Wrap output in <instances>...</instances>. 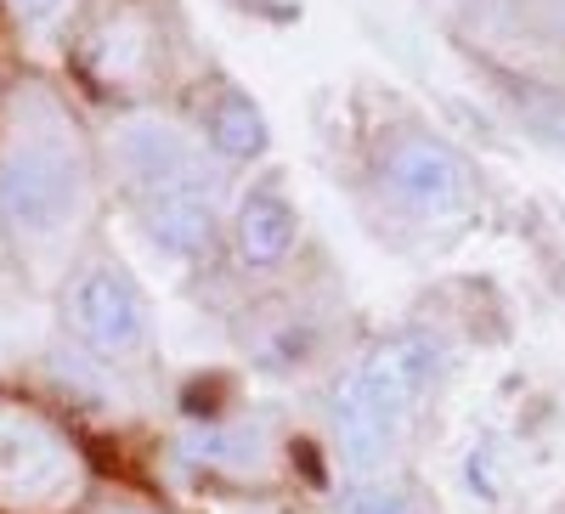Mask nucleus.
I'll return each instance as SVG.
<instances>
[{"label":"nucleus","mask_w":565,"mask_h":514,"mask_svg":"<svg viewBox=\"0 0 565 514\" xmlns=\"http://www.w3.org/2000/svg\"><path fill=\"white\" fill-rule=\"evenodd\" d=\"M97 204V164L74 114L45 85L0 103V238L29 266H52Z\"/></svg>","instance_id":"nucleus-1"},{"label":"nucleus","mask_w":565,"mask_h":514,"mask_svg":"<svg viewBox=\"0 0 565 514\" xmlns=\"http://www.w3.org/2000/svg\"><path fill=\"white\" fill-rule=\"evenodd\" d=\"M114 181L141 232L170 260H199L221 232V170L193 130L164 114H130L108 136Z\"/></svg>","instance_id":"nucleus-2"},{"label":"nucleus","mask_w":565,"mask_h":514,"mask_svg":"<svg viewBox=\"0 0 565 514\" xmlns=\"http://www.w3.org/2000/svg\"><path fill=\"white\" fill-rule=\"evenodd\" d=\"M436 367H441V345L418 329L391 334L362 362H351L334 401H328V430H334V452L356 481L385 475L407 425L418 418V401L430 390Z\"/></svg>","instance_id":"nucleus-3"},{"label":"nucleus","mask_w":565,"mask_h":514,"mask_svg":"<svg viewBox=\"0 0 565 514\" xmlns=\"http://www.w3.org/2000/svg\"><path fill=\"white\" fill-rule=\"evenodd\" d=\"M57 322L85 356H97L108 367H125V362L153 351V306L130 277V266L119 255H103V249L63 266Z\"/></svg>","instance_id":"nucleus-4"},{"label":"nucleus","mask_w":565,"mask_h":514,"mask_svg":"<svg viewBox=\"0 0 565 514\" xmlns=\"http://www.w3.org/2000/svg\"><path fill=\"white\" fill-rule=\"evenodd\" d=\"M79 486L74 441L34 407L0 401V508H57Z\"/></svg>","instance_id":"nucleus-5"},{"label":"nucleus","mask_w":565,"mask_h":514,"mask_svg":"<svg viewBox=\"0 0 565 514\" xmlns=\"http://www.w3.org/2000/svg\"><path fill=\"white\" fill-rule=\"evenodd\" d=\"M380 181L402 210L430 215V221L458 215V210H469V199H476L469 164L441 142V136H424V130L391 136L385 153H380Z\"/></svg>","instance_id":"nucleus-6"},{"label":"nucleus","mask_w":565,"mask_h":514,"mask_svg":"<svg viewBox=\"0 0 565 514\" xmlns=\"http://www.w3.org/2000/svg\"><path fill=\"white\" fill-rule=\"evenodd\" d=\"M295 238H300V215L295 204L282 199V186L260 181L238 199V215H232V244H238V260L249 271H271L295 255Z\"/></svg>","instance_id":"nucleus-7"},{"label":"nucleus","mask_w":565,"mask_h":514,"mask_svg":"<svg viewBox=\"0 0 565 514\" xmlns=\"http://www.w3.org/2000/svg\"><path fill=\"white\" fill-rule=\"evenodd\" d=\"M204 148L215 159H232V164L266 153V119H260V108L244 97V90H221V97L210 103V114H204Z\"/></svg>","instance_id":"nucleus-8"},{"label":"nucleus","mask_w":565,"mask_h":514,"mask_svg":"<svg viewBox=\"0 0 565 514\" xmlns=\"http://www.w3.org/2000/svg\"><path fill=\"white\" fill-rule=\"evenodd\" d=\"M334 514H424V508H418L413 486L385 481V475H362V481L334 503Z\"/></svg>","instance_id":"nucleus-9"},{"label":"nucleus","mask_w":565,"mask_h":514,"mask_svg":"<svg viewBox=\"0 0 565 514\" xmlns=\"http://www.w3.org/2000/svg\"><path fill=\"white\" fill-rule=\"evenodd\" d=\"M255 447H260V436H255L249 425L193 436V458H204V463H232V470H249V463H255Z\"/></svg>","instance_id":"nucleus-10"},{"label":"nucleus","mask_w":565,"mask_h":514,"mask_svg":"<svg viewBox=\"0 0 565 514\" xmlns=\"http://www.w3.org/2000/svg\"><path fill=\"white\" fill-rule=\"evenodd\" d=\"M74 7H79V0H7V12H12L18 29H29V34H52V29H63Z\"/></svg>","instance_id":"nucleus-11"},{"label":"nucleus","mask_w":565,"mask_h":514,"mask_svg":"<svg viewBox=\"0 0 565 514\" xmlns=\"http://www.w3.org/2000/svg\"><path fill=\"white\" fill-rule=\"evenodd\" d=\"M119 514H141V508H119Z\"/></svg>","instance_id":"nucleus-12"}]
</instances>
